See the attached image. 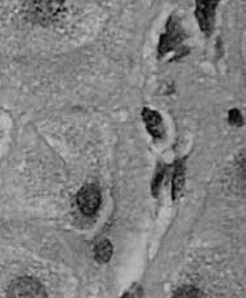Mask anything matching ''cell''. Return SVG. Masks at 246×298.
<instances>
[{
  "label": "cell",
  "instance_id": "8",
  "mask_svg": "<svg viewBox=\"0 0 246 298\" xmlns=\"http://www.w3.org/2000/svg\"><path fill=\"white\" fill-rule=\"evenodd\" d=\"M173 298H205L201 290L194 286H183L178 289Z\"/></svg>",
  "mask_w": 246,
  "mask_h": 298
},
{
  "label": "cell",
  "instance_id": "7",
  "mask_svg": "<svg viewBox=\"0 0 246 298\" xmlns=\"http://www.w3.org/2000/svg\"><path fill=\"white\" fill-rule=\"evenodd\" d=\"M112 256V246L110 242L103 240L97 246L96 248V258L98 262H107Z\"/></svg>",
  "mask_w": 246,
  "mask_h": 298
},
{
  "label": "cell",
  "instance_id": "1",
  "mask_svg": "<svg viewBox=\"0 0 246 298\" xmlns=\"http://www.w3.org/2000/svg\"><path fill=\"white\" fill-rule=\"evenodd\" d=\"M8 298H48L44 286L32 278H19L8 288Z\"/></svg>",
  "mask_w": 246,
  "mask_h": 298
},
{
  "label": "cell",
  "instance_id": "3",
  "mask_svg": "<svg viewBox=\"0 0 246 298\" xmlns=\"http://www.w3.org/2000/svg\"><path fill=\"white\" fill-rule=\"evenodd\" d=\"M77 206L84 214H94L101 206V194L98 188L92 184L81 188L77 194Z\"/></svg>",
  "mask_w": 246,
  "mask_h": 298
},
{
  "label": "cell",
  "instance_id": "2",
  "mask_svg": "<svg viewBox=\"0 0 246 298\" xmlns=\"http://www.w3.org/2000/svg\"><path fill=\"white\" fill-rule=\"evenodd\" d=\"M182 40H183V34L179 28L178 21L174 18L170 20L166 25L165 34L161 36L160 44H159V53L160 56L170 52V50H176L181 46Z\"/></svg>",
  "mask_w": 246,
  "mask_h": 298
},
{
  "label": "cell",
  "instance_id": "4",
  "mask_svg": "<svg viewBox=\"0 0 246 298\" xmlns=\"http://www.w3.org/2000/svg\"><path fill=\"white\" fill-rule=\"evenodd\" d=\"M219 0H196V17L199 20L201 30L209 34L213 28L216 6Z\"/></svg>",
  "mask_w": 246,
  "mask_h": 298
},
{
  "label": "cell",
  "instance_id": "9",
  "mask_svg": "<svg viewBox=\"0 0 246 298\" xmlns=\"http://www.w3.org/2000/svg\"><path fill=\"white\" fill-rule=\"evenodd\" d=\"M228 118H230V122H231L232 124H236V126L241 124V122H243L240 111H237V110H232L231 112H230V116Z\"/></svg>",
  "mask_w": 246,
  "mask_h": 298
},
{
  "label": "cell",
  "instance_id": "6",
  "mask_svg": "<svg viewBox=\"0 0 246 298\" xmlns=\"http://www.w3.org/2000/svg\"><path fill=\"white\" fill-rule=\"evenodd\" d=\"M183 184H185V169H183V164L179 163L173 177V196L176 198L179 194V191L183 188Z\"/></svg>",
  "mask_w": 246,
  "mask_h": 298
},
{
  "label": "cell",
  "instance_id": "5",
  "mask_svg": "<svg viewBox=\"0 0 246 298\" xmlns=\"http://www.w3.org/2000/svg\"><path fill=\"white\" fill-rule=\"evenodd\" d=\"M143 119H145L148 132L154 137H156V138H160L163 136V122H161L160 115L157 114L156 111L145 108L143 110Z\"/></svg>",
  "mask_w": 246,
  "mask_h": 298
}]
</instances>
